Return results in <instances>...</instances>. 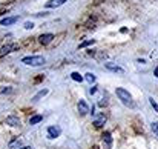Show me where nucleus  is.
Returning a JSON list of instances; mask_svg holds the SVG:
<instances>
[{
  "label": "nucleus",
  "mask_w": 158,
  "mask_h": 149,
  "mask_svg": "<svg viewBox=\"0 0 158 149\" xmlns=\"http://www.w3.org/2000/svg\"><path fill=\"white\" fill-rule=\"evenodd\" d=\"M106 103H108V102H106V99H101V100H100V103H98V106H100V108H103V106H106Z\"/></svg>",
  "instance_id": "4be33fe9"
},
{
  "label": "nucleus",
  "mask_w": 158,
  "mask_h": 149,
  "mask_svg": "<svg viewBox=\"0 0 158 149\" xmlns=\"http://www.w3.org/2000/svg\"><path fill=\"white\" fill-rule=\"evenodd\" d=\"M17 20H19V17H17V15H12V17H5V19L0 20V25H2V26H9V25H14Z\"/></svg>",
  "instance_id": "1a4fd4ad"
},
{
  "label": "nucleus",
  "mask_w": 158,
  "mask_h": 149,
  "mask_svg": "<svg viewBox=\"0 0 158 149\" xmlns=\"http://www.w3.org/2000/svg\"><path fill=\"white\" fill-rule=\"evenodd\" d=\"M115 94H117V97L121 100V103L125 104V106H129V108H132V106H134L132 95H130L129 91H126L125 88H117V89H115Z\"/></svg>",
  "instance_id": "f257e3e1"
},
{
  "label": "nucleus",
  "mask_w": 158,
  "mask_h": 149,
  "mask_svg": "<svg viewBox=\"0 0 158 149\" xmlns=\"http://www.w3.org/2000/svg\"><path fill=\"white\" fill-rule=\"evenodd\" d=\"M77 108H78V112H80V115H86L87 112H89V106L86 104V102L83 99L78 100V104H77Z\"/></svg>",
  "instance_id": "423d86ee"
},
{
  "label": "nucleus",
  "mask_w": 158,
  "mask_h": 149,
  "mask_svg": "<svg viewBox=\"0 0 158 149\" xmlns=\"http://www.w3.org/2000/svg\"><path fill=\"white\" fill-rule=\"evenodd\" d=\"M101 137H103V146H104V149H112V135H111L109 131H106Z\"/></svg>",
  "instance_id": "20e7f679"
},
{
  "label": "nucleus",
  "mask_w": 158,
  "mask_h": 149,
  "mask_svg": "<svg viewBox=\"0 0 158 149\" xmlns=\"http://www.w3.org/2000/svg\"><path fill=\"white\" fill-rule=\"evenodd\" d=\"M151 128H152V132L158 137V123H157V121H154V123L151 125Z\"/></svg>",
  "instance_id": "a211bd4d"
},
{
  "label": "nucleus",
  "mask_w": 158,
  "mask_h": 149,
  "mask_svg": "<svg viewBox=\"0 0 158 149\" xmlns=\"http://www.w3.org/2000/svg\"><path fill=\"white\" fill-rule=\"evenodd\" d=\"M94 43H95V40H94V39H91V40H86V42L80 43V46H78V48H80V49H83V48L89 46V45H94Z\"/></svg>",
  "instance_id": "f3484780"
},
{
  "label": "nucleus",
  "mask_w": 158,
  "mask_h": 149,
  "mask_svg": "<svg viewBox=\"0 0 158 149\" xmlns=\"http://www.w3.org/2000/svg\"><path fill=\"white\" fill-rule=\"evenodd\" d=\"M68 2V0H49V2H46V8H58L61 5H65Z\"/></svg>",
  "instance_id": "9d476101"
},
{
  "label": "nucleus",
  "mask_w": 158,
  "mask_h": 149,
  "mask_svg": "<svg viewBox=\"0 0 158 149\" xmlns=\"http://www.w3.org/2000/svg\"><path fill=\"white\" fill-rule=\"evenodd\" d=\"M61 134V129L58 126H49L48 128V137L49 138H57Z\"/></svg>",
  "instance_id": "0eeeda50"
},
{
  "label": "nucleus",
  "mask_w": 158,
  "mask_h": 149,
  "mask_svg": "<svg viewBox=\"0 0 158 149\" xmlns=\"http://www.w3.org/2000/svg\"><path fill=\"white\" fill-rule=\"evenodd\" d=\"M48 92H49L48 89H42V91H39V92H37V94H36V95H34V97H32V102H39V100H40L42 97H45V95H46Z\"/></svg>",
  "instance_id": "ddd939ff"
},
{
  "label": "nucleus",
  "mask_w": 158,
  "mask_h": 149,
  "mask_svg": "<svg viewBox=\"0 0 158 149\" xmlns=\"http://www.w3.org/2000/svg\"><path fill=\"white\" fill-rule=\"evenodd\" d=\"M6 11H8V6H6V5H0V14L6 12Z\"/></svg>",
  "instance_id": "412c9836"
},
{
  "label": "nucleus",
  "mask_w": 158,
  "mask_h": 149,
  "mask_svg": "<svg viewBox=\"0 0 158 149\" xmlns=\"http://www.w3.org/2000/svg\"><path fill=\"white\" fill-rule=\"evenodd\" d=\"M84 80L87 82V83H95V80H97V78H95V75L92 74V72H87V74H84Z\"/></svg>",
  "instance_id": "4468645a"
},
{
  "label": "nucleus",
  "mask_w": 158,
  "mask_h": 149,
  "mask_svg": "<svg viewBox=\"0 0 158 149\" xmlns=\"http://www.w3.org/2000/svg\"><path fill=\"white\" fill-rule=\"evenodd\" d=\"M34 28V23L32 22H26L25 23V29H32Z\"/></svg>",
  "instance_id": "aec40b11"
},
{
  "label": "nucleus",
  "mask_w": 158,
  "mask_h": 149,
  "mask_svg": "<svg viewBox=\"0 0 158 149\" xmlns=\"http://www.w3.org/2000/svg\"><path fill=\"white\" fill-rule=\"evenodd\" d=\"M20 149H31L29 146H23V148H20Z\"/></svg>",
  "instance_id": "393cba45"
},
{
  "label": "nucleus",
  "mask_w": 158,
  "mask_h": 149,
  "mask_svg": "<svg viewBox=\"0 0 158 149\" xmlns=\"http://www.w3.org/2000/svg\"><path fill=\"white\" fill-rule=\"evenodd\" d=\"M52 40H54V34H42V36L39 37V42L42 43V45H48V43H51Z\"/></svg>",
  "instance_id": "6e6552de"
},
{
  "label": "nucleus",
  "mask_w": 158,
  "mask_h": 149,
  "mask_svg": "<svg viewBox=\"0 0 158 149\" xmlns=\"http://www.w3.org/2000/svg\"><path fill=\"white\" fill-rule=\"evenodd\" d=\"M89 92H91V94H95V92H97V86H92L91 89H89Z\"/></svg>",
  "instance_id": "5701e85b"
},
{
  "label": "nucleus",
  "mask_w": 158,
  "mask_h": 149,
  "mask_svg": "<svg viewBox=\"0 0 158 149\" xmlns=\"http://www.w3.org/2000/svg\"><path fill=\"white\" fill-rule=\"evenodd\" d=\"M104 68L108 69V71H111V72H118V74H123L125 72V69H123L121 66H118V65H115V63H104Z\"/></svg>",
  "instance_id": "39448f33"
},
{
  "label": "nucleus",
  "mask_w": 158,
  "mask_h": 149,
  "mask_svg": "<svg viewBox=\"0 0 158 149\" xmlns=\"http://www.w3.org/2000/svg\"><path fill=\"white\" fill-rule=\"evenodd\" d=\"M149 102H151V104H152V108L155 109V112H158V104H157V102L151 97V99H149Z\"/></svg>",
  "instance_id": "6ab92c4d"
},
{
  "label": "nucleus",
  "mask_w": 158,
  "mask_h": 149,
  "mask_svg": "<svg viewBox=\"0 0 158 149\" xmlns=\"http://www.w3.org/2000/svg\"><path fill=\"white\" fill-rule=\"evenodd\" d=\"M6 125H9V126H19L20 125V118L15 117V115H9V117H6Z\"/></svg>",
  "instance_id": "9b49d317"
},
{
  "label": "nucleus",
  "mask_w": 158,
  "mask_h": 149,
  "mask_svg": "<svg viewBox=\"0 0 158 149\" xmlns=\"http://www.w3.org/2000/svg\"><path fill=\"white\" fill-rule=\"evenodd\" d=\"M42 120H43V115H34V117L29 118V125H37Z\"/></svg>",
  "instance_id": "2eb2a0df"
},
{
  "label": "nucleus",
  "mask_w": 158,
  "mask_h": 149,
  "mask_svg": "<svg viewBox=\"0 0 158 149\" xmlns=\"http://www.w3.org/2000/svg\"><path fill=\"white\" fill-rule=\"evenodd\" d=\"M71 77H72V80H75V82H83V80H84V77H83V75H80L78 72H72V74H71Z\"/></svg>",
  "instance_id": "dca6fc26"
},
{
  "label": "nucleus",
  "mask_w": 158,
  "mask_h": 149,
  "mask_svg": "<svg viewBox=\"0 0 158 149\" xmlns=\"http://www.w3.org/2000/svg\"><path fill=\"white\" fill-rule=\"evenodd\" d=\"M17 48H19V45H17V43H8V45L2 46V49H0V57H5L6 54H9V52L15 51Z\"/></svg>",
  "instance_id": "7ed1b4c3"
},
{
  "label": "nucleus",
  "mask_w": 158,
  "mask_h": 149,
  "mask_svg": "<svg viewBox=\"0 0 158 149\" xmlns=\"http://www.w3.org/2000/svg\"><path fill=\"white\" fill-rule=\"evenodd\" d=\"M155 77H158V68H155Z\"/></svg>",
  "instance_id": "b1692460"
},
{
  "label": "nucleus",
  "mask_w": 158,
  "mask_h": 149,
  "mask_svg": "<svg viewBox=\"0 0 158 149\" xmlns=\"http://www.w3.org/2000/svg\"><path fill=\"white\" fill-rule=\"evenodd\" d=\"M22 63L28 65V66H42L45 65V57L42 56H28L22 58Z\"/></svg>",
  "instance_id": "f03ea898"
},
{
  "label": "nucleus",
  "mask_w": 158,
  "mask_h": 149,
  "mask_svg": "<svg viewBox=\"0 0 158 149\" xmlns=\"http://www.w3.org/2000/svg\"><path fill=\"white\" fill-rule=\"evenodd\" d=\"M104 123H106V117H104L103 114H100V115L94 120V125H95V128H101Z\"/></svg>",
  "instance_id": "f8f14e48"
}]
</instances>
